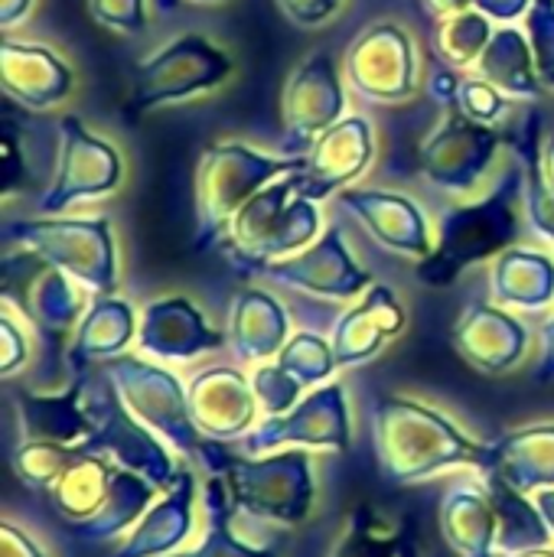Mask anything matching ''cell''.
Returning a JSON list of instances; mask_svg holds the SVG:
<instances>
[{
	"mask_svg": "<svg viewBox=\"0 0 554 557\" xmlns=\"http://www.w3.org/2000/svg\"><path fill=\"white\" fill-rule=\"evenodd\" d=\"M369 421L379 470L395 486H411L454 467L477 473L487 467V444L470 441L451 418L415 398L382 395L372 401Z\"/></svg>",
	"mask_w": 554,
	"mask_h": 557,
	"instance_id": "1",
	"label": "cell"
},
{
	"mask_svg": "<svg viewBox=\"0 0 554 557\" xmlns=\"http://www.w3.org/2000/svg\"><path fill=\"white\" fill-rule=\"evenodd\" d=\"M500 144L503 137L493 124H480L460 108H447V117L424 137L418 166L438 189L470 193L493 166Z\"/></svg>",
	"mask_w": 554,
	"mask_h": 557,
	"instance_id": "14",
	"label": "cell"
},
{
	"mask_svg": "<svg viewBox=\"0 0 554 557\" xmlns=\"http://www.w3.org/2000/svg\"><path fill=\"white\" fill-rule=\"evenodd\" d=\"M522 228V163L516 160L500 183L477 202L451 206L441 219L434 251L418 261L428 287L454 284L467 268L493 261L519 242Z\"/></svg>",
	"mask_w": 554,
	"mask_h": 557,
	"instance_id": "2",
	"label": "cell"
},
{
	"mask_svg": "<svg viewBox=\"0 0 554 557\" xmlns=\"http://www.w3.org/2000/svg\"><path fill=\"white\" fill-rule=\"evenodd\" d=\"M349 88L376 104H395L418 88V55L411 36L398 23H372L362 29L343 59Z\"/></svg>",
	"mask_w": 554,
	"mask_h": 557,
	"instance_id": "12",
	"label": "cell"
},
{
	"mask_svg": "<svg viewBox=\"0 0 554 557\" xmlns=\"http://www.w3.org/2000/svg\"><path fill=\"white\" fill-rule=\"evenodd\" d=\"M408 548V529H389L369 506H356L330 557H402Z\"/></svg>",
	"mask_w": 554,
	"mask_h": 557,
	"instance_id": "37",
	"label": "cell"
},
{
	"mask_svg": "<svg viewBox=\"0 0 554 557\" xmlns=\"http://www.w3.org/2000/svg\"><path fill=\"white\" fill-rule=\"evenodd\" d=\"M0 85L7 101L26 111H46L65 101L75 88V75L56 49L39 42H13L0 46Z\"/></svg>",
	"mask_w": 554,
	"mask_h": 557,
	"instance_id": "22",
	"label": "cell"
},
{
	"mask_svg": "<svg viewBox=\"0 0 554 557\" xmlns=\"http://www.w3.org/2000/svg\"><path fill=\"white\" fill-rule=\"evenodd\" d=\"M274 362L287 375H294L304 392H313V388L333 382V372H336L333 346L320 333H297V336H291Z\"/></svg>",
	"mask_w": 554,
	"mask_h": 557,
	"instance_id": "39",
	"label": "cell"
},
{
	"mask_svg": "<svg viewBox=\"0 0 554 557\" xmlns=\"http://www.w3.org/2000/svg\"><path fill=\"white\" fill-rule=\"evenodd\" d=\"M542 111H529L519 127H513L509 144L522 163V212L539 238L554 248V193L542 176Z\"/></svg>",
	"mask_w": 554,
	"mask_h": 557,
	"instance_id": "34",
	"label": "cell"
},
{
	"mask_svg": "<svg viewBox=\"0 0 554 557\" xmlns=\"http://www.w3.org/2000/svg\"><path fill=\"white\" fill-rule=\"evenodd\" d=\"M114 473H118V463H111L98 454L78 450V457L49 483V490L42 496H46L49 509L59 519H65V525L72 529V525L88 522L104 506Z\"/></svg>",
	"mask_w": 554,
	"mask_h": 557,
	"instance_id": "30",
	"label": "cell"
},
{
	"mask_svg": "<svg viewBox=\"0 0 554 557\" xmlns=\"http://www.w3.org/2000/svg\"><path fill=\"white\" fill-rule=\"evenodd\" d=\"M487 447L490 454L483 473L503 476L513 490L526 496H535L539 490L554 486V424L513 431Z\"/></svg>",
	"mask_w": 554,
	"mask_h": 557,
	"instance_id": "28",
	"label": "cell"
},
{
	"mask_svg": "<svg viewBox=\"0 0 554 557\" xmlns=\"http://www.w3.org/2000/svg\"><path fill=\"white\" fill-rule=\"evenodd\" d=\"M405 330V307L389 284H372L356 307H349L330 336L336 369H353L379 356L385 343H392Z\"/></svg>",
	"mask_w": 554,
	"mask_h": 557,
	"instance_id": "23",
	"label": "cell"
},
{
	"mask_svg": "<svg viewBox=\"0 0 554 557\" xmlns=\"http://www.w3.org/2000/svg\"><path fill=\"white\" fill-rule=\"evenodd\" d=\"M526 36L545 88H554V0H532V10L526 13Z\"/></svg>",
	"mask_w": 554,
	"mask_h": 557,
	"instance_id": "42",
	"label": "cell"
},
{
	"mask_svg": "<svg viewBox=\"0 0 554 557\" xmlns=\"http://www.w3.org/2000/svg\"><path fill=\"white\" fill-rule=\"evenodd\" d=\"M235 506L219 476L206 480V539L180 555L167 557H278V548H258L235 535Z\"/></svg>",
	"mask_w": 554,
	"mask_h": 557,
	"instance_id": "36",
	"label": "cell"
},
{
	"mask_svg": "<svg viewBox=\"0 0 554 557\" xmlns=\"http://www.w3.org/2000/svg\"><path fill=\"white\" fill-rule=\"evenodd\" d=\"M3 235L7 242L36 255L49 268L69 274L91 297H108L118 290V245H114L111 222L104 215L20 219V222H7Z\"/></svg>",
	"mask_w": 554,
	"mask_h": 557,
	"instance_id": "6",
	"label": "cell"
},
{
	"mask_svg": "<svg viewBox=\"0 0 554 557\" xmlns=\"http://www.w3.org/2000/svg\"><path fill=\"white\" fill-rule=\"evenodd\" d=\"M287 310L261 287H245L229 310V346L238 362H268L278 359L291 339Z\"/></svg>",
	"mask_w": 554,
	"mask_h": 557,
	"instance_id": "27",
	"label": "cell"
},
{
	"mask_svg": "<svg viewBox=\"0 0 554 557\" xmlns=\"http://www.w3.org/2000/svg\"><path fill=\"white\" fill-rule=\"evenodd\" d=\"M176 0H160V7H173ZM193 3H219V0H193Z\"/></svg>",
	"mask_w": 554,
	"mask_h": 557,
	"instance_id": "57",
	"label": "cell"
},
{
	"mask_svg": "<svg viewBox=\"0 0 554 557\" xmlns=\"http://www.w3.org/2000/svg\"><path fill=\"white\" fill-rule=\"evenodd\" d=\"M199 463L209 476H219L229 490L235 512L278 522V525H300L313 509V470L304 450H281L274 457H248L235 454L232 444L206 441Z\"/></svg>",
	"mask_w": 554,
	"mask_h": 557,
	"instance_id": "3",
	"label": "cell"
},
{
	"mask_svg": "<svg viewBox=\"0 0 554 557\" xmlns=\"http://www.w3.org/2000/svg\"><path fill=\"white\" fill-rule=\"evenodd\" d=\"M82 447L72 444H52V441H26L16 454H13V473L29 486L46 493L49 483L78 457Z\"/></svg>",
	"mask_w": 554,
	"mask_h": 557,
	"instance_id": "40",
	"label": "cell"
},
{
	"mask_svg": "<svg viewBox=\"0 0 554 557\" xmlns=\"http://www.w3.org/2000/svg\"><path fill=\"white\" fill-rule=\"evenodd\" d=\"M320 238V209L300 196V173H287L251 196L229 222L219 251L242 274H261Z\"/></svg>",
	"mask_w": 554,
	"mask_h": 557,
	"instance_id": "4",
	"label": "cell"
},
{
	"mask_svg": "<svg viewBox=\"0 0 554 557\" xmlns=\"http://www.w3.org/2000/svg\"><path fill=\"white\" fill-rule=\"evenodd\" d=\"M509 557H554L552 548H532V552H519V555H509Z\"/></svg>",
	"mask_w": 554,
	"mask_h": 557,
	"instance_id": "56",
	"label": "cell"
},
{
	"mask_svg": "<svg viewBox=\"0 0 554 557\" xmlns=\"http://www.w3.org/2000/svg\"><path fill=\"white\" fill-rule=\"evenodd\" d=\"M101 369L114 382L124 408L140 424H147L153 434L170 441L183 457L199 460L206 437L196 431L186 388L180 385V379L173 372H167L163 366L147 362L140 356H127V352L118 359H108Z\"/></svg>",
	"mask_w": 554,
	"mask_h": 557,
	"instance_id": "9",
	"label": "cell"
},
{
	"mask_svg": "<svg viewBox=\"0 0 554 557\" xmlns=\"http://www.w3.org/2000/svg\"><path fill=\"white\" fill-rule=\"evenodd\" d=\"M493 304L513 310H545L554 304V258L545 251L513 245L503 251L490 274Z\"/></svg>",
	"mask_w": 554,
	"mask_h": 557,
	"instance_id": "31",
	"label": "cell"
},
{
	"mask_svg": "<svg viewBox=\"0 0 554 557\" xmlns=\"http://www.w3.org/2000/svg\"><path fill=\"white\" fill-rule=\"evenodd\" d=\"M199 483L193 470L183 463L180 476L163 496L144 512V519L134 525L127 542L111 557H167L173 555L193 532V509H196Z\"/></svg>",
	"mask_w": 554,
	"mask_h": 557,
	"instance_id": "24",
	"label": "cell"
},
{
	"mask_svg": "<svg viewBox=\"0 0 554 557\" xmlns=\"http://www.w3.org/2000/svg\"><path fill=\"white\" fill-rule=\"evenodd\" d=\"M186 398L193 424L206 441L235 444L255 428L258 398L251 379L232 366H212L193 375V382L186 385Z\"/></svg>",
	"mask_w": 554,
	"mask_h": 557,
	"instance_id": "17",
	"label": "cell"
},
{
	"mask_svg": "<svg viewBox=\"0 0 554 557\" xmlns=\"http://www.w3.org/2000/svg\"><path fill=\"white\" fill-rule=\"evenodd\" d=\"M349 437H353V431H349L346 388H343V382H327V385L307 392L287 414L264 418L258 428H251L232 447L248 457H261V454L281 450L287 444L307 447V450L346 454Z\"/></svg>",
	"mask_w": 554,
	"mask_h": 557,
	"instance_id": "10",
	"label": "cell"
},
{
	"mask_svg": "<svg viewBox=\"0 0 554 557\" xmlns=\"http://www.w3.org/2000/svg\"><path fill=\"white\" fill-rule=\"evenodd\" d=\"M29 10H33V0H0V26L10 29L13 23L26 20Z\"/></svg>",
	"mask_w": 554,
	"mask_h": 557,
	"instance_id": "53",
	"label": "cell"
},
{
	"mask_svg": "<svg viewBox=\"0 0 554 557\" xmlns=\"http://www.w3.org/2000/svg\"><path fill=\"white\" fill-rule=\"evenodd\" d=\"M85 414H88V437L78 444L82 450L98 454L118 463L121 470L150 480L157 490H170L176 483L183 463H173L160 434H153L124 408L104 369L98 375L85 372Z\"/></svg>",
	"mask_w": 554,
	"mask_h": 557,
	"instance_id": "7",
	"label": "cell"
},
{
	"mask_svg": "<svg viewBox=\"0 0 554 557\" xmlns=\"http://www.w3.org/2000/svg\"><path fill=\"white\" fill-rule=\"evenodd\" d=\"M539 382H554V313L542 326V362H539Z\"/></svg>",
	"mask_w": 554,
	"mask_h": 557,
	"instance_id": "51",
	"label": "cell"
},
{
	"mask_svg": "<svg viewBox=\"0 0 554 557\" xmlns=\"http://www.w3.org/2000/svg\"><path fill=\"white\" fill-rule=\"evenodd\" d=\"M20 261H23V294L16 304L23 317L42 336V343L62 346L65 339H72V333L78 330L88 310L82 300V290L69 274H62L59 268H49L46 261H39L36 255L23 248H20Z\"/></svg>",
	"mask_w": 554,
	"mask_h": 557,
	"instance_id": "20",
	"label": "cell"
},
{
	"mask_svg": "<svg viewBox=\"0 0 554 557\" xmlns=\"http://www.w3.org/2000/svg\"><path fill=\"white\" fill-rule=\"evenodd\" d=\"M451 339L460 359L487 375L509 372L529 349L526 323L509 310H503L500 304H487V300H477L464 310Z\"/></svg>",
	"mask_w": 554,
	"mask_h": 557,
	"instance_id": "21",
	"label": "cell"
},
{
	"mask_svg": "<svg viewBox=\"0 0 554 557\" xmlns=\"http://www.w3.org/2000/svg\"><path fill=\"white\" fill-rule=\"evenodd\" d=\"M261 277L313 294V297H327V300H353V297H362L376 284L372 274L356 264L340 225H330L327 232H320V238L307 245L304 251L268 264Z\"/></svg>",
	"mask_w": 554,
	"mask_h": 557,
	"instance_id": "15",
	"label": "cell"
},
{
	"mask_svg": "<svg viewBox=\"0 0 554 557\" xmlns=\"http://www.w3.org/2000/svg\"><path fill=\"white\" fill-rule=\"evenodd\" d=\"M340 206L359 219V225L389 251L424 261L434 251V235L421 206L402 193L349 186L340 196Z\"/></svg>",
	"mask_w": 554,
	"mask_h": 557,
	"instance_id": "18",
	"label": "cell"
},
{
	"mask_svg": "<svg viewBox=\"0 0 554 557\" xmlns=\"http://www.w3.org/2000/svg\"><path fill=\"white\" fill-rule=\"evenodd\" d=\"M216 326L206 323L202 310L189 297H160L140 310L137 323V349L147 359L160 362H189L202 352L225 346Z\"/></svg>",
	"mask_w": 554,
	"mask_h": 557,
	"instance_id": "19",
	"label": "cell"
},
{
	"mask_svg": "<svg viewBox=\"0 0 554 557\" xmlns=\"http://www.w3.org/2000/svg\"><path fill=\"white\" fill-rule=\"evenodd\" d=\"M493 33H496L493 29V20L487 13H480L477 7L457 13V16L438 20L434 23V49H438V59H444L447 65H457V69L460 65H477V59L490 46Z\"/></svg>",
	"mask_w": 554,
	"mask_h": 557,
	"instance_id": "38",
	"label": "cell"
},
{
	"mask_svg": "<svg viewBox=\"0 0 554 557\" xmlns=\"http://www.w3.org/2000/svg\"><path fill=\"white\" fill-rule=\"evenodd\" d=\"M137 323L140 317L134 307L114 294L108 297H91L78 330L69 339L65 362L72 375H85L91 366H104L108 359L124 356L131 339H137Z\"/></svg>",
	"mask_w": 554,
	"mask_h": 557,
	"instance_id": "26",
	"label": "cell"
},
{
	"mask_svg": "<svg viewBox=\"0 0 554 557\" xmlns=\"http://www.w3.org/2000/svg\"><path fill=\"white\" fill-rule=\"evenodd\" d=\"M542 176H545L549 189L554 193V134L542 140Z\"/></svg>",
	"mask_w": 554,
	"mask_h": 557,
	"instance_id": "55",
	"label": "cell"
},
{
	"mask_svg": "<svg viewBox=\"0 0 554 557\" xmlns=\"http://www.w3.org/2000/svg\"><path fill=\"white\" fill-rule=\"evenodd\" d=\"M457 88H460V78L447 65H438L434 75H431V95H434V101H441L444 108H454L457 104Z\"/></svg>",
	"mask_w": 554,
	"mask_h": 557,
	"instance_id": "50",
	"label": "cell"
},
{
	"mask_svg": "<svg viewBox=\"0 0 554 557\" xmlns=\"http://www.w3.org/2000/svg\"><path fill=\"white\" fill-rule=\"evenodd\" d=\"M438 529L457 557H496L500 519L487 483H451L438 503Z\"/></svg>",
	"mask_w": 554,
	"mask_h": 557,
	"instance_id": "25",
	"label": "cell"
},
{
	"mask_svg": "<svg viewBox=\"0 0 554 557\" xmlns=\"http://www.w3.org/2000/svg\"><path fill=\"white\" fill-rule=\"evenodd\" d=\"M532 503L539 506V512H542V519H545V525H549V532H552L554 539V486L552 490H539L532 496Z\"/></svg>",
	"mask_w": 554,
	"mask_h": 557,
	"instance_id": "54",
	"label": "cell"
},
{
	"mask_svg": "<svg viewBox=\"0 0 554 557\" xmlns=\"http://www.w3.org/2000/svg\"><path fill=\"white\" fill-rule=\"evenodd\" d=\"M124 176L121 153L104 140L95 137L82 117L65 114L59 121V160L49 186L39 196L42 215H62L69 206L85 199H101L118 189Z\"/></svg>",
	"mask_w": 554,
	"mask_h": 557,
	"instance_id": "11",
	"label": "cell"
},
{
	"mask_svg": "<svg viewBox=\"0 0 554 557\" xmlns=\"http://www.w3.org/2000/svg\"><path fill=\"white\" fill-rule=\"evenodd\" d=\"M421 10L438 23V20L457 16L464 10H473V0H421Z\"/></svg>",
	"mask_w": 554,
	"mask_h": 557,
	"instance_id": "52",
	"label": "cell"
},
{
	"mask_svg": "<svg viewBox=\"0 0 554 557\" xmlns=\"http://www.w3.org/2000/svg\"><path fill=\"white\" fill-rule=\"evenodd\" d=\"M473 7L493 23H516L532 10V0H473Z\"/></svg>",
	"mask_w": 554,
	"mask_h": 557,
	"instance_id": "49",
	"label": "cell"
},
{
	"mask_svg": "<svg viewBox=\"0 0 554 557\" xmlns=\"http://www.w3.org/2000/svg\"><path fill=\"white\" fill-rule=\"evenodd\" d=\"M88 13L95 23L127 36L147 29V0H88Z\"/></svg>",
	"mask_w": 554,
	"mask_h": 557,
	"instance_id": "44",
	"label": "cell"
},
{
	"mask_svg": "<svg viewBox=\"0 0 554 557\" xmlns=\"http://www.w3.org/2000/svg\"><path fill=\"white\" fill-rule=\"evenodd\" d=\"M274 3L294 26H307V29L327 23L343 7V0H274Z\"/></svg>",
	"mask_w": 554,
	"mask_h": 557,
	"instance_id": "46",
	"label": "cell"
},
{
	"mask_svg": "<svg viewBox=\"0 0 554 557\" xmlns=\"http://www.w3.org/2000/svg\"><path fill=\"white\" fill-rule=\"evenodd\" d=\"M0 336H3L0 372L10 379V375L26 362V336H23V330L13 323V317H10V313H3V320H0Z\"/></svg>",
	"mask_w": 554,
	"mask_h": 557,
	"instance_id": "47",
	"label": "cell"
},
{
	"mask_svg": "<svg viewBox=\"0 0 554 557\" xmlns=\"http://www.w3.org/2000/svg\"><path fill=\"white\" fill-rule=\"evenodd\" d=\"M0 557H46L42 548L16 525L3 522L0 525Z\"/></svg>",
	"mask_w": 554,
	"mask_h": 557,
	"instance_id": "48",
	"label": "cell"
},
{
	"mask_svg": "<svg viewBox=\"0 0 554 557\" xmlns=\"http://www.w3.org/2000/svg\"><path fill=\"white\" fill-rule=\"evenodd\" d=\"M376 160V134L369 117L346 114L333 127H327L304 157L300 170V196L320 202L327 196H340L349 189Z\"/></svg>",
	"mask_w": 554,
	"mask_h": 557,
	"instance_id": "16",
	"label": "cell"
},
{
	"mask_svg": "<svg viewBox=\"0 0 554 557\" xmlns=\"http://www.w3.org/2000/svg\"><path fill=\"white\" fill-rule=\"evenodd\" d=\"M454 108H460L467 117H473V121H480V124H496V121H503L506 117V111H509V98L500 91V88H493L487 78H460V88H457V104Z\"/></svg>",
	"mask_w": 554,
	"mask_h": 557,
	"instance_id": "43",
	"label": "cell"
},
{
	"mask_svg": "<svg viewBox=\"0 0 554 557\" xmlns=\"http://www.w3.org/2000/svg\"><path fill=\"white\" fill-rule=\"evenodd\" d=\"M13 401H16L26 441H52V444L78 447L88 437L85 375H75V382L65 392H56V395L16 392Z\"/></svg>",
	"mask_w": 554,
	"mask_h": 557,
	"instance_id": "29",
	"label": "cell"
},
{
	"mask_svg": "<svg viewBox=\"0 0 554 557\" xmlns=\"http://www.w3.org/2000/svg\"><path fill=\"white\" fill-rule=\"evenodd\" d=\"M304 157L261 153L238 140L212 144L199 153L193 176V248H219L235 212L264 186L287 173H300Z\"/></svg>",
	"mask_w": 554,
	"mask_h": 557,
	"instance_id": "5",
	"label": "cell"
},
{
	"mask_svg": "<svg viewBox=\"0 0 554 557\" xmlns=\"http://www.w3.org/2000/svg\"><path fill=\"white\" fill-rule=\"evenodd\" d=\"M157 493H160V490H157L150 480H144V476H137V473L118 467L104 506H101L88 522L72 525L69 532H72V539L88 542V545H101V542L121 539L127 529H134V525L144 519V512L153 506V496H157Z\"/></svg>",
	"mask_w": 554,
	"mask_h": 557,
	"instance_id": "33",
	"label": "cell"
},
{
	"mask_svg": "<svg viewBox=\"0 0 554 557\" xmlns=\"http://www.w3.org/2000/svg\"><path fill=\"white\" fill-rule=\"evenodd\" d=\"M232 72H235L232 55L222 46H216L212 39H206L199 33L176 36L137 62L134 82H131V91H127L121 111L127 121H137L140 114H147L153 108L216 91L219 85H225V78Z\"/></svg>",
	"mask_w": 554,
	"mask_h": 557,
	"instance_id": "8",
	"label": "cell"
},
{
	"mask_svg": "<svg viewBox=\"0 0 554 557\" xmlns=\"http://www.w3.org/2000/svg\"><path fill=\"white\" fill-rule=\"evenodd\" d=\"M251 388L258 398V408L271 418V414H287L307 392L300 388V382L294 375H287L278 362L271 366H258L251 375Z\"/></svg>",
	"mask_w": 554,
	"mask_h": 557,
	"instance_id": "41",
	"label": "cell"
},
{
	"mask_svg": "<svg viewBox=\"0 0 554 557\" xmlns=\"http://www.w3.org/2000/svg\"><path fill=\"white\" fill-rule=\"evenodd\" d=\"M480 480L487 483L490 499L496 506V519H500V539H496V545L506 555H519V552H532V548H549L552 532H549L539 506L526 493L513 490L496 473H480Z\"/></svg>",
	"mask_w": 554,
	"mask_h": 557,
	"instance_id": "35",
	"label": "cell"
},
{
	"mask_svg": "<svg viewBox=\"0 0 554 557\" xmlns=\"http://www.w3.org/2000/svg\"><path fill=\"white\" fill-rule=\"evenodd\" d=\"M29 173H26V160H23V140L16 134V124H13V108L7 101L3 108V196H13L20 186H26Z\"/></svg>",
	"mask_w": 554,
	"mask_h": 557,
	"instance_id": "45",
	"label": "cell"
},
{
	"mask_svg": "<svg viewBox=\"0 0 554 557\" xmlns=\"http://www.w3.org/2000/svg\"><path fill=\"white\" fill-rule=\"evenodd\" d=\"M477 75L500 88L506 98H529L539 101L545 95V82L535 65V52L529 36L516 26H500L477 59Z\"/></svg>",
	"mask_w": 554,
	"mask_h": 557,
	"instance_id": "32",
	"label": "cell"
},
{
	"mask_svg": "<svg viewBox=\"0 0 554 557\" xmlns=\"http://www.w3.org/2000/svg\"><path fill=\"white\" fill-rule=\"evenodd\" d=\"M346 117V88L330 52H310L281 91L284 153L304 157L313 140Z\"/></svg>",
	"mask_w": 554,
	"mask_h": 557,
	"instance_id": "13",
	"label": "cell"
}]
</instances>
